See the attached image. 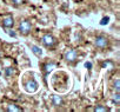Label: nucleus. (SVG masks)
Here are the masks:
<instances>
[{
  "label": "nucleus",
  "mask_w": 120,
  "mask_h": 112,
  "mask_svg": "<svg viewBox=\"0 0 120 112\" xmlns=\"http://www.w3.org/2000/svg\"><path fill=\"white\" fill-rule=\"evenodd\" d=\"M112 101H113L116 106L120 104V94H119V92H115V93L112 96Z\"/></svg>",
  "instance_id": "11"
},
{
  "label": "nucleus",
  "mask_w": 120,
  "mask_h": 112,
  "mask_svg": "<svg viewBox=\"0 0 120 112\" xmlns=\"http://www.w3.org/2000/svg\"><path fill=\"white\" fill-rule=\"evenodd\" d=\"M78 57H79L78 51H77V50H73V48L68 50V51L65 53V55H64L66 63H68V64H71V65H73V64L78 60Z\"/></svg>",
  "instance_id": "4"
},
{
  "label": "nucleus",
  "mask_w": 120,
  "mask_h": 112,
  "mask_svg": "<svg viewBox=\"0 0 120 112\" xmlns=\"http://www.w3.org/2000/svg\"><path fill=\"white\" fill-rule=\"evenodd\" d=\"M30 47H31L32 52L37 55V57H41L42 55V50H40V47H38L35 45H30Z\"/></svg>",
  "instance_id": "10"
},
{
  "label": "nucleus",
  "mask_w": 120,
  "mask_h": 112,
  "mask_svg": "<svg viewBox=\"0 0 120 112\" xmlns=\"http://www.w3.org/2000/svg\"><path fill=\"white\" fill-rule=\"evenodd\" d=\"M108 20H109V18H108V17H107V18H102V20L100 21V24H101V25H105V24H107V23H108Z\"/></svg>",
  "instance_id": "17"
},
{
  "label": "nucleus",
  "mask_w": 120,
  "mask_h": 112,
  "mask_svg": "<svg viewBox=\"0 0 120 112\" xmlns=\"http://www.w3.org/2000/svg\"><path fill=\"white\" fill-rule=\"evenodd\" d=\"M94 45L100 50H105L109 46V40L105 35H97L94 39Z\"/></svg>",
  "instance_id": "5"
},
{
  "label": "nucleus",
  "mask_w": 120,
  "mask_h": 112,
  "mask_svg": "<svg viewBox=\"0 0 120 112\" xmlns=\"http://www.w3.org/2000/svg\"><path fill=\"white\" fill-rule=\"evenodd\" d=\"M8 34H10V35H12V37H15V33H14L13 31H12V32H11V31H8Z\"/></svg>",
  "instance_id": "19"
},
{
  "label": "nucleus",
  "mask_w": 120,
  "mask_h": 112,
  "mask_svg": "<svg viewBox=\"0 0 120 112\" xmlns=\"http://www.w3.org/2000/svg\"><path fill=\"white\" fill-rule=\"evenodd\" d=\"M24 89H25V91H26L27 93H34V92L38 91L39 84H38V81H37L34 78H31V79H28L26 83H24Z\"/></svg>",
  "instance_id": "3"
},
{
  "label": "nucleus",
  "mask_w": 120,
  "mask_h": 112,
  "mask_svg": "<svg viewBox=\"0 0 120 112\" xmlns=\"http://www.w3.org/2000/svg\"><path fill=\"white\" fill-rule=\"evenodd\" d=\"M101 66H102L104 69H106L107 66H111V67L113 69V63H112V62H104V63L101 64Z\"/></svg>",
  "instance_id": "15"
},
{
  "label": "nucleus",
  "mask_w": 120,
  "mask_h": 112,
  "mask_svg": "<svg viewBox=\"0 0 120 112\" xmlns=\"http://www.w3.org/2000/svg\"><path fill=\"white\" fill-rule=\"evenodd\" d=\"M18 31L20 32L21 35H28L32 31V23L27 19L21 20L18 25Z\"/></svg>",
  "instance_id": "1"
},
{
  "label": "nucleus",
  "mask_w": 120,
  "mask_h": 112,
  "mask_svg": "<svg viewBox=\"0 0 120 112\" xmlns=\"http://www.w3.org/2000/svg\"><path fill=\"white\" fill-rule=\"evenodd\" d=\"M52 105L54 107H61L64 105V99L60 96H52Z\"/></svg>",
  "instance_id": "7"
},
{
  "label": "nucleus",
  "mask_w": 120,
  "mask_h": 112,
  "mask_svg": "<svg viewBox=\"0 0 120 112\" xmlns=\"http://www.w3.org/2000/svg\"><path fill=\"white\" fill-rule=\"evenodd\" d=\"M6 111H8V112H20V111H22V108L17 104H8L7 107H6Z\"/></svg>",
  "instance_id": "8"
},
{
  "label": "nucleus",
  "mask_w": 120,
  "mask_h": 112,
  "mask_svg": "<svg viewBox=\"0 0 120 112\" xmlns=\"http://www.w3.org/2000/svg\"><path fill=\"white\" fill-rule=\"evenodd\" d=\"M113 87H114L115 92H119V90H120V80H119V79H116V80L114 81V85H113Z\"/></svg>",
  "instance_id": "14"
},
{
  "label": "nucleus",
  "mask_w": 120,
  "mask_h": 112,
  "mask_svg": "<svg viewBox=\"0 0 120 112\" xmlns=\"http://www.w3.org/2000/svg\"><path fill=\"white\" fill-rule=\"evenodd\" d=\"M94 111L95 112H106V111H109V108L106 107V106H104V105H97L94 107Z\"/></svg>",
  "instance_id": "12"
},
{
  "label": "nucleus",
  "mask_w": 120,
  "mask_h": 112,
  "mask_svg": "<svg viewBox=\"0 0 120 112\" xmlns=\"http://www.w3.org/2000/svg\"><path fill=\"white\" fill-rule=\"evenodd\" d=\"M53 69H55V64L54 63H46L44 65V71H45V76H47L49 72L53 71Z\"/></svg>",
  "instance_id": "9"
},
{
  "label": "nucleus",
  "mask_w": 120,
  "mask_h": 112,
  "mask_svg": "<svg viewBox=\"0 0 120 112\" xmlns=\"http://www.w3.org/2000/svg\"><path fill=\"white\" fill-rule=\"evenodd\" d=\"M85 67H86V69H88V70H91V69H92V63H90V62L85 63Z\"/></svg>",
  "instance_id": "18"
},
{
  "label": "nucleus",
  "mask_w": 120,
  "mask_h": 112,
  "mask_svg": "<svg viewBox=\"0 0 120 112\" xmlns=\"http://www.w3.org/2000/svg\"><path fill=\"white\" fill-rule=\"evenodd\" d=\"M13 73H14V70H13V69H11V67L6 69V74H7V77L11 76V74H13Z\"/></svg>",
  "instance_id": "16"
},
{
  "label": "nucleus",
  "mask_w": 120,
  "mask_h": 112,
  "mask_svg": "<svg viewBox=\"0 0 120 112\" xmlns=\"http://www.w3.org/2000/svg\"><path fill=\"white\" fill-rule=\"evenodd\" d=\"M11 1H12L13 6H15V7H19V6H21V5H24V4H25V1H26V0H11Z\"/></svg>",
  "instance_id": "13"
},
{
  "label": "nucleus",
  "mask_w": 120,
  "mask_h": 112,
  "mask_svg": "<svg viewBox=\"0 0 120 112\" xmlns=\"http://www.w3.org/2000/svg\"><path fill=\"white\" fill-rule=\"evenodd\" d=\"M41 42H42V45H44L46 48L52 50V48H54L55 45H56V39H55L52 34L46 33V34H44V35L41 37Z\"/></svg>",
  "instance_id": "2"
},
{
  "label": "nucleus",
  "mask_w": 120,
  "mask_h": 112,
  "mask_svg": "<svg viewBox=\"0 0 120 112\" xmlns=\"http://www.w3.org/2000/svg\"><path fill=\"white\" fill-rule=\"evenodd\" d=\"M1 25L5 28H13V26H14V18L12 15L4 17L3 20H1Z\"/></svg>",
  "instance_id": "6"
}]
</instances>
